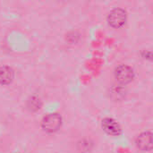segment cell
Returning a JSON list of instances; mask_svg holds the SVG:
<instances>
[{"instance_id": "cell-1", "label": "cell", "mask_w": 153, "mask_h": 153, "mask_svg": "<svg viewBox=\"0 0 153 153\" xmlns=\"http://www.w3.org/2000/svg\"><path fill=\"white\" fill-rule=\"evenodd\" d=\"M62 125V117L60 115L56 113L48 114L41 121V127L42 129L48 134L56 133L59 130Z\"/></svg>"}, {"instance_id": "cell-2", "label": "cell", "mask_w": 153, "mask_h": 153, "mask_svg": "<svg viewBox=\"0 0 153 153\" xmlns=\"http://www.w3.org/2000/svg\"><path fill=\"white\" fill-rule=\"evenodd\" d=\"M126 19V12L122 8H115L108 15V22L114 29H119L124 26Z\"/></svg>"}, {"instance_id": "cell-3", "label": "cell", "mask_w": 153, "mask_h": 153, "mask_svg": "<svg viewBox=\"0 0 153 153\" xmlns=\"http://www.w3.org/2000/svg\"><path fill=\"white\" fill-rule=\"evenodd\" d=\"M114 74L116 80L121 84H127L131 82L134 77V70L126 65H120L117 66Z\"/></svg>"}, {"instance_id": "cell-4", "label": "cell", "mask_w": 153, "mask_h": 153, "mask_svg": "<svg viewBox=\"0 0 153 153\" xmlns=\"http://www.w3.org/2000/svg\"><path fill=\"white\" fill-rule=\"evenodd\" d=\"M102 128L103 130L109 135L112 136H118L121 134L122 133V129L121 126H119V124L113 118L110 117H106L102 120L101 123Z\"/></svg>"}, {"instance_id": "cell-5", "label": "cell", "mask_w": 153, "mask_h": 153, "mask_svg": "<svg viewBox=\"0 0 153 153\" xmlns=\"http://www.w3.org/2000/svg\"><path fill=\"white\" fill-rule=\"evenodd\" d=\"M136 145L143 152H150L152 149V134L151 132L142 133L136 138Z\"/></svg>"}, {"instance_id": "cell-6", "label": "cell", "mask_w": 153, "mask_h": 153, "mask_svg": "<svg viewBox=\"0 0 153 153\" xmlns=\"http://www.w3.org/2000/svg\"><path fill=\"white\" fill-rule=\"evenodd\" d=\"M14 77L13 70L9 66H1L0 67V84L7 85L10 84Z\"/></svg>"}, {"instance_id": "cell-7", "label": "cell", "mask_w": 153, "mask_h": 153, "mask_svg": "<svg viewBox=\"0 0 153 153\" xmlns=\"http://www.w3.org/2000/svg\"><path fill=\"white\" fill-rule=\"evenodd\" d=\"M41 102L38 97H31V99L28 101V108L31 111H36L40 108Z\"/></svg>"}]
</instances>
